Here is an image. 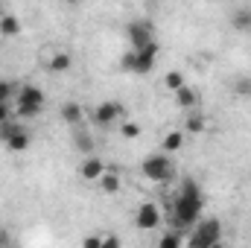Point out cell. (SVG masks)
Returning a JSON list of instances; mask_svg holds the SVG:
<instances>
[{
  "mask_svg": "<svg viewBox=\"0 0 251 248\" xmlns=\"http://www.w3.org/2000/svg\"><path fill=\"white\" fill-rule=\"evenodd\" d=\"M201 210H204V196H201V187L196 184L193 178H187L181 184V193L176 196L173 201V225L178 234H184L187 228H193L199 219H201Z\"/></svg>",
  "mask_w": 251,
  "mask_h": 248,
  "instance_id": "cell-1",
  "label": "cell"
},
{
  "mask_svg": "<svg viewBox=\"0 0 251 248\" xmlns=\"http://www.w3.org/2000/svg\"><path fill=\"white\" fill-rule=\"evenodd\" d=\"M216 243H222V222L219 219H199L193 225L187 248H213Z\"/></svg>",
  "mask_w": 251,
  "mask_h": 248,
  "instance_id": "cell-2",
  "label": "cell"
},
{
  "mask_svg": "<svg viewBox=\"0 0 251 248\" xmlns=\"http://www.w3.org/2000/svg\"><path fill=\"white\" fill-rule=\"evenodd\" d=\"M140 170H143V175L149 178V181H161V184H170V181H176V167H173V158L170 155H146L143 158V164H140Z\"/></svg>",
  "mask_w": 251,
  "mask_h": 248,
  "instance_id": "cell-3",
  "label": "cell"
},
{
  "mask_svg": "<svg viewBox=\"0 0 251 248\" xmlns=\"http://www.w3.org/2000/svg\"><path fill=\"white\" fill-rule=\"evenodd\" d=\"M126 32H128L131 50H140V47H146V44L155 41V26H152L149 21H134V24H128Z\"/></svg>",
  "mask_w": 251,
  "mask_h": 248,
  "instance_id": "cell-4",
  "label": "cell"
},
{
  "mask_svg": "<svg viewBox=\"0 0 251 248\" xmlns=\"http://www.w3.org/2000/svg\"><path fill=\"white\" fill-rule=\"evenodd\" d=\"M134 225H137L140 231H155V228L161 225V207H158L155 201L140 204L137 213H134Z\"/></svg>",
  "mask_w": 251,
  "mask_h": 248,
  "instance_id": "cell-5",
  "label": "cell"
},
{
  "mask_svg": "<svg viewBox=\"0 0 251 248\" xmlns=\"http://www.w3.org/2000/svg\"><path fill=\"white\" fill-rule=\"evenodd\" d=\"M117 117H126V111H123L120 102H100V105L94 108V123L97 125H111Z\"/></svg>",
  "mask_w": 251,
  "mask_h": 248,
  "instance_id": "cell-6",
  "label": "cell"
},
{
  "mask_svg": "<svg viewBox=\"0 0 251 248\" xmlns=\"http://www.w3.org/2000/svg\"><path fill=\"white\" fill-rule=\"evenodd\" d=\"M105 175V164H102V158H85L82 164H79V178L82 181H100Z\"/></svg>",
  "mask_w": 251,
  "mask_h": 248,
  "instance_id": "cell-7",
  "label": "cell"
},
{
  "mask_svg": "<svg viewBox=\"0 0 251 248\" xmlns=\"http://www.w3.org/2000/svg\"><path fill=\"white\" fill-rule=\"evenodd\" d=\"M155 59H158V41L146 44L137 50V64H134V73H149L155 67Z\"/></svg>",
  "mask_w": 251,
  "mask_h": 248,
  "instance_id": "cell-8",
  "label": "cell"
},
{
  "mask_svg": "<svg viewBox=\"0 0 251 248\" xmlns=\"http://www.w3.org/2000/svg\"><path fill=\"white\" fill-rule=\"evenodd\" d=\"M15 97H18V105H32V108H41L44 105V91L35 88V85H24Z\"/></svg>",
  "mask_w": 251,
  "mask_h": 248,
  "instance_id": "cell-9",
  "label": "cell"
},
{
  "mask_svg": "<svg viewBox=\"0 0 251 248\" xmlns=\"http://www.w3.org/2000/svg\"><path fill=\"white\" fill-rule=\"evenodd\" d=\"M176 102H178V108L193 111V108L199 105V91H196V88H190V85H184L181 91H176Z\"/></svg>",
  "mask_w": 251,
  "mask_h": 248,
  "instance_id": "cell-10",
  "label": "cell"
},
{
  "mask_svg": "<svg viewBox=\"0 0 251 248\" xmlns=\"http://www.w3.org/2000/svg\"><path fill=\"white\" fill-rule=\"evenodd\" d=\"M184 146V131H167L164 134V140H161V149H164V155H170V152H178Z\"/></svg>",
  "mask_w": 251,
  "mask_h": 248,
  "instance_id": "cell-11",
  "label": "cell"
},
{
  "mask_svg": "<svg viewBox=\"0 0 251 248\" xmlns=\"http://www.w3.org/2000/svg\"><path fill=\"white\" fill-rule=\"evenodd\" d=\"M82 117H85V111H82V105H79V102H64V105H62V120H64V123L76 125V123H82Z\"/></svg>",
  "mask_w": 251,
  "mask_h": 248,
  "instance_id": "cell-12",
  "label": "cell"
},
{
  "mask_svg": "<svg viewBox=\"0 0 251 248\" xmlns=\"http://www.w3.org/2000/svg\"><path fill=\"white\" fill-rule=\"evenodd\" d=\"M6 146H9V152H26V149L32 146V134H29V131H21V134H15L12 140H6Z\"/></svg>",
  "mask_w": 251,
  "mask_h": 248,
  "instance_id": "cell-13",
  "label": "cell"
},
{
  "mask_svg": "<svg viewBox=\"0 0 251 248\" xmlns=\"http://www.w3.org/2000/svg\"><path fill=\"white\" fill-rule=\"evenodd\" d=\"M97 184L102 187V193H108V196H114L117 190H120V175L117 173H111V170H105V175L97 181Z\"/></svg>",
  "mask_w": 251,
  "mask_h": 248,
  "instance_id": "cell-14",
  "label": "cell"
},
{
  "mask_svg": "<svg viewBox=\"0 0 251 248\" xmlns=\"http://www.w3.org/2000/svg\"><path fill=\"white\" fill-rule=\"evenodd\" d=\"M21 131H26V128L21 125V120H18V117H12L9 123L0 125V140L6 143V140H12V137H15V134H21Z\"/></svg>",
  "mask_w": 251,
  "mask_h": 248,
  "instance_id": "cell-15",
  "label": "cell"
},
{
  "mask_svg": "<svg viewBox=\"0 0 251 248\" xmlns=\"http://www.w3.org/2000/svg\"><path fill=\"white\" fill-rule=\"evenodd\" d=\"M70 67H73L70 53H56V56L50 59V70H53V73H67Z\"/></svg>",
  "mask_w": 251,
  "mask_h": 248,
  "instance_id": "cell-16",
  "label": "cell"
},
{
  "mask_svg": "<svg viewBox=\"0 0 251 248\" xmlns=\"http://www.w3.org/2000/svg\"><path fill=\"white\" fill-rule=\"evenodd\" d=\"M0 32H3V35H18V32H21V21H18L15 15H3V18H0Z\"/></svg>",
  "mask_w": 251,
  "mask_h": 248,
  "instance_id": "cell-17",
  "label": "cell"
},
{
  "mask_svg": "<svg viewBox=\"0 0 251 248\" xmlns=\"http://www.w3.org/2000/svg\"><path fill=\"white\" fill-rule=\"evenodd\" d=\"M181 240H184V234H178V231H167L161 240H158V248H181Z\"/></svg>",
  "mask_w": 251,
  "mask_h": 248,
  "instance_id": "cell-18",
  "label": "cell"
},
{
  "mask_svg": "<svg viewBox=\"0 0 251 248\" xmlns=\"http://www.w3.org/2000/svg\"><path fill=\"white\" fill-rule=\"evenodd\" d=\"M164 85H167L173 94L181 91V88H184V73H181V70H170V73L164 76Z\"/></svg>",
  "mask_w": 251,
  "mask_h": 248,
  "instance_id": "cell-19",
  "label": "cell"
},
{
  "mask_svg": "<svg viewBox=\"0 0 251 248\" xmlns=\"http://www.w3.org/2000/svg\"><path fill=\"white\" fill-rule=\"evenodd\" d=\"M73 140H76V149H79V152H85V155L94 149V140H91V134H88V131H76V137H73Z\"/></svg>",
  "mask_w": 251,
  "mask_h": 248,
  "instance_id": "cell-20",
  "label": "cell"
},
{
  "mask_svg": "<svg viewBox=\"0 0 251 248\" xmlns=\"http://www.w3.org/2000/svg\"><path fill=\"white\" fill-rule=\"evenodd\" d=\"M204 117H201V114H190L187 117V131L190 134H201V131H204Z\"/></svg>",
  "mask_w": 251,
  "mask_h": 248,
  "instance_id": "cell-21",
  "label": "cell"
},
{
  "mask_svg": "<svg viewBox=\"0 0 251 248\" xmlns=\"http://www.w3.org/2000/svg\"><path fill=\"white\" fill-rule=\"evenodd\" d=\"M134 64H137V50H126L123 59H120V67L126 73H134Z\"/></svg>",
  "mask_w": 251,
  "mask_h": 248,
  "instance_id": "cell-22",
  "label": "cell"
},
{
  "mask_svg": "<svg viewBox=\"0 0 251 248\" xmlns=\"http://www.w3.org/2000/svg\"><path fill=\"white\" fill-rule=\"evenodd\" d=\"M234 26L237 29H251V12H234Z\"/></svg>",
  "mask_w": 251,
  "mask_h": 248,
  "instance_id": "cell-23",
  "label": "cell"
},
{
  "mask_svg": "<svg viewBox=\"0 0 251 248\" xmlns=\"http://www.w3.org/2000/svg\"><path fill=\"white\" fill-rule=\"evenodd\" d=\"M120 131H123V137H126V140H134V137H140V125H137V123H131V120H126V123L120 125Z\"/></svg>",
  "mask_w": 251,
  "mask_h": 248,
  "instance_id": "cell-24",
  "label": "cell"
},
{
  "mask_svg": "<svg viewBox=\"0 0 251 248\" xmlns=\"http://www.w3.org/2000/svg\"><path fill=\"white\" fill-rule=\"evenodd\" d=\"M234 91H237V97H251V76H246V79H237Z\"/></svg>",
  "mask_w": 251,
  "mask_h": 248,
  "instance_id": "cell-25",
  "label": "cell"
},
{
  "mask_svg": "<svg viewBox=\"0 0 251 248\" xmlns=\"http://www.w3.org/2000/svg\"><path fill=\"white\" fill-rule=\"evenodd\" d=\"M100 248H123V240L117 237V234H105L102 237V246Z\"/></svg>",
  "mask_w": 251,
  "mask_h": 248,
  "instance_id": "cell-26",
  "label": "cell"
},
{
  "mask_svg": "<svg viewBox=\"0 0 251 248\" xmlns=\"http://www.w3.org/2000/svg\"><path fill=\"white\" fill-rule=\"evenodd\" d=\"M100 246H102V234H88L82 240V248H100Z\"/></svg>",
  "mask_w": 251,
  "mask_h": 248,
  "instance_id": "cell-27",
  "label": "cell"
},
{
  "mask_svg": "<svg viewBox=\"0 0 251 248\" xmlns=\"http://www.w3.org/2000/svg\"><path fill=\"white\" fill-rule=\"evenodd\" d=\"M12 97H15V88L9 82H0V102H9Z\"/></svg>",
  "mask_w": 251,
  "mask_h": 248,
  "instance_id": "cell-28",
  "label": "cell"
},
{
  "mask_svg": "<svg viewBox=\"0 0 251 248\" xmlns=\"http://www.w3.org/2000/svg\"><path fill=\"white\" fill-rule=\"evenodd\" d=\"M12 117H15V111H12V105H9V102H0V125H3V123H9Z\"/></svg>",
  "mask_w": 251,
  "mask_h": 248,
  "instance_id": "cell-29",
  "label": "cell"
},
{
  "mask_svg": "<svg viewBox=\"0 0 251 248\" xmlns=\"http://www.w3.org/2000/svg\"><path fill=\"white\" fill-rule=\"evenodd\" d=\"M38 111H41V108H32V105H18V111H15V114H18V117H26V120H29V117H35Z\"/></svg>",
  "mask_w": 251,
  "mask_h": 248,
  "instance_id": "cell-30",
  "label": "cell"
},
{
  "mask_svg": "<svg viewBox=\"0 0 251 248\" xmlns=\"http://www.w3.org/2000/svg\"><path fill=\"white\" fill-rule=\"evenodd\" d=\"M9 243V237H6V231H0V246H6Z\"/></svg>",
  "mask_w": 251,
  "mask_h": 248,
  "instance_id": "cell-31",
  "label": "cell"
},
{
  "mask_svg": "<svg viewBox=\"0 0 251 248\" xmlns=\"http://www.w3.org/2000/svg\"><path fill=\"white\" fill-rule=\"evenodd\" d=\"M213 248H228V246H225V243H216V246H213Z\"/></svg>",
  "mask_w": 251,
  "mask_h": 248,
  "instance_id": "cell-32",
  "label": "cell"
},
{
  "mask_svg": "<svg viewBox=\"0 0 251 248\" xmlns=\"http://www.w3.org/2000/svg\"><path fill=\"white\" fill-rule=\"evenodd\" d=\"M3 15H6V9H3V3H0V18H3Z\"/></svg>",
  "mask_w": 251,
  "mask_h": 248,
  "instance_id": "cell-33",
  "label": "cell"
}]
</instances>
